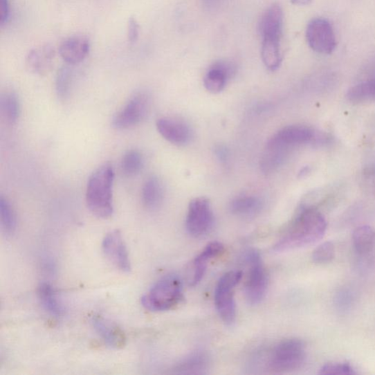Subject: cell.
<instances>
[{"label":"cell","mask_w":375,"mask_h":375,"mask_svg":"<svg viewBox=\"0 0 375 375\" xmlns=\"http://www.w3.org/2000/svg\"><path fill=\"white\" fill-rule=\"evenodd\" d=\"M264 208L262 200L253 196H240L232 200L230 210L232 214L244 219L257 217Z\"/></svg>","instance_id":"d6986e66"},{"label":"cell","mask_w":375,"mask_h":375,"mask_svg":"<svg viewBox=\"0 0 375 375\" xmlns=\"http://www.w3.org/2000/svg\"><path fill=\"white\" fill-rule=\"evenodd\" d=\"M214 223V212L209 200L205 197H197L192 200L188 209L185 221L188 232L199 239L210 232Z\"/></svg>","instance_id":"52a82bcc"},{"label":"cell","mask_w":375,"mask_h":375,"mask_svg":"<svg viewBox=\"0 0 375 375\" xmlns=\"http://www.w3.org/2000/svg\"><path fill=\"white\" fill-rule=\"evenodd\" d=\"M103 253L117 268L124 273L131 270V261L126 244L119 230L109 232L102 243Z\"/></svg>","instance_id":"8fae6325"},{"label":"cell","mask_w":375,"mask_h":375,"mask_svg":"<svg viewBox=\"0 0 375 375\" xmlns=\"http://www.w3.org/2000/svg\"><path fill=\"white\" fill-rule=\"evenodd\" d=\"M165 191L161 181L155 176L149 178L144 184L142 198L145 207L156 210L163 202Z\"/></svg>","instance_id":"ffe728a7"},{"label":"cell","mask_w":375,"mask_h":375,"mask_svg":"<svg viewBox=\"0 0 375 375\" xmlns=\"http://www.w3.org/2000/svg\"><path fill=\"white\" fill-rule=\"evenodd\" d=\"M1 110L8 122L12 124L17 121L20 115V102L15 92H7L2 96Z\"/></svg>","instance_id":"d4e9b609"},{"label":"cell","mask_w":375,"mask_h":375,"mask_svg":"<svg viewBox=\"0 0 375 375\" xmlns=\"http://www.w3.org/2000/svg\"><path fill=\"white\" fill-rule=\"evenodd\" d=\"M115 172L109 165L95 171L87 183L86 203L92 214L100 219L113 214V184Z\"/></svg>","instance_id":"7a4b0ae2"},{"label":"cell","mask_w":375,"mask_h":375,"mask_svg":"<svg viewBox=\"0 0 375 375\" xmlns=\"http://www.w3.org/2000/svg\"><path fill=\"white\" fill-rule=\"evenodd\" d=\"M313 0H291V3L295 6H306L310 5Z\"/></svg>","instance_id":"d590c367"},{"label":"cell","mask_w":375,"mask_h":375,"mask_svg":"<svg viewBox=\"0 0 375 375\" xmlns=\"http://www.w3.org/2000/svg\"><path fill=\"white\" fill-rule=\"evenodd\" d=\"M315 139L316 134L313 129L302 125H295L283 128L275 134L268 142L266 147L287 152L293 146L308 143Z\"/></svg>","instance_id":"30bf717a"},{"label":"cell","mask_w":375,"mask_h":375,"mask_svg":"<svg viewBox=\"0 0 375 375\" xmlns=\"http://www.w3.org/2000/svg\"><path fill=\"white\" fill-rule=\"evenodd\" d=\"M306 37L309 47L319 54L330 55L336 46L333 29L324 19L311 20L307 25Z\"/></svg>","instance_id":"ba28073f"},{"label":"cell","mask_w":375,"mask_h":375,"mask_svg":"<svg viewBox=\"0 0 375 375\" xmlns=\"http://www.w3.org/2000/svg\"><path fill=\"white\" fill-rule=\"evenodd\" d=\"M149 102L145 93L131 97L111 121V127L117 130L128 129L138 125L146 116Z\"/></svg>","instance_id":"9c48e42d"},{"label":"cell","mask_w":375,"mask_h":375,"mask_svg":"<svg viewBox=\"0 0 375 375\" xmlns=\"http://www.w3.org/2000/svg\"><path fill=\"white\" fill-rule=\"evenodd\" d=\"M286 151L277 148L266 147V153L260 161L262 172L268 174L277 170L284 161Z\"/></svg>","instance_id":"484cf974"},{"label":"cell","mask_w":375,"mask_h":375,"mask_svg":"<svg viewBox=\"0 0 375 375\" xmlns=\"http://www.w3.org/2000/svg\"><path fill=\"white\" fill-rule=\"evenodd\" d=\"M39 297L43 307L50 315L58 318L64 313V309L58 302L56 293L53 287L43 283L39 289Z\"/></svg>","instance_id":"7402d4cb"},{"label":"cell","mask_w":375,"mask_h":375,"mask_svg":"<svg viewBox=\"0 0 375 375\" xmlns=\"http://www.w3.org/2000/svg\"><path fill=\"white\" fill-rule=\"evenodd\" d=\"M203 1L209 6H214L217 0H203Z\"/></svg>","instance_id":"8d00e7d4"},{"label":"cell","mask_w":375,"mask_h":375,"mask_svg":"<svg viewBox=\"0 0 375 375\" xmlns=\"http://www.w3.org/2000/svg\"><path fill=\"white\" fill-rule=\"evenodd\" d=\"M0 219L6 233L10 235L15 232L17 225L15 211L3 196L0 198Z\"/></svg>","instance_id":"f546056e"},{"label":"cell","mask_w":375,"mask_h":375,"mask_svg":"<svg viewBox=\"0 0 375 375\" xmlns=\"http://www.w3.org/2000/svg\"><path fill=\"white\" fill-rule=\"evenodd\" d=\"M335 249L331 242H324L315 249L312 259L318 264H327L334 258Z\"/></svg>","instance_id":"4dcf8cb0"},{"label":"cell","mask_w":375,"mask_h":375,"mask_svg":"<svg viewBox=\"0 0 375 375\" xmlns=\"http://www.w3.org/2000/svg\"><path fill=\"white\" fill-rule=\"evenodd\" d=\"M261 57L264 64L269 70L276 71L280 68L282 62L280 40L262 39Z\"/></svg>","instance_id":"44dd1931"},{"label":"cell","mask_w":375,"mask_h":375,"mask_svg":"<svg viewBox=\"0 0 375 375\" xmlns=\"http://www.w3.org/2000/svg\"><path fill=\"white\" fill-rule=\"evenodd\" d=\"M347 98L349 102L356 104L375 101V80L352 86L347 93Z\"/></svg>","instance_id":"cb8c5ba5"},{"label":"cell","mask_w":375,"mask_h":375,"mask_svg":"<svg viewBox=\"0 0 375 375\" xmlns=\"http://www.w3.org/2000/svg\"><path fill=\"white\" fill-rule=\"evenodd\" d=\"M243 277L241 271H230L220 278L214 293V302L218 313L225 324L231 326L236 320L235 301V287Z\"/></svg>","instance_id":"8992f818"},{"label":"cell","mask_w":375,"mask_h":375,"mask_svg":"<svg viewBox=\"0 0 375 375\" xmlns=\"http://www.w3.org/2000/svg\"><path fill=\"white\" fill-rule=\"evenodd\" d=\"M143 167V157L135 149L125 154L121 161V170L127 176H134L138 174Z\"/></svg>","instance_id":"83f0119b"},{"label":"cell","mask_w":375,"mask_h":375,"mask_svg":"<svg viewBox=\"0 0 375 375\" xmlns=\"http://www.w3.org/2000/svg\"><path fill=\"white\" fill-rule=\"evenodd\" d=\"M158 133L168 142L178 145L189 143L192 138V131L187 125L172 118H161L156 122Z\"/></svg>","instance_id":"5bb4252c"},{"label":"cell","mask_w":375,"mask_h":375,"mask_svg":"<svg viewBox=\"0 0 375 375\" xmlns=\"http://www.w3.org/2000/svg\"><path fill=\"white\" fill-rule=\"evenodd\" d=\"M305 358L306 349L302 341L286 340L273 348L269 356L268 367L275 372H291L301 368Z\"/></svg>","instance_id":"277c9868"},{"label":"cell","mask_w":375,"mask_h":375,"mask_svg":"<svg viewBox=\"0 0 375 375\" xmlns=\"http://www.w3.org/2000/svg\"><path fill=\"white\" fill-rule=\"evenodd\" d=\"M207 365V357L203 354H196L183 360L176 370L179 374L203 373Z\"/></svg>","instance_id":"4316f807"},{"label":"cell","mask_w":375,"mask_h":375,"mask_svg":"<svg viewBox=\"0 0 375 375\" xmlns=\"http://www.w3.org/2000/svg\"><path fill=\"white\" fill-rule=\"evenodd\" d=\"M224 251L223 245L219 242L209 244L193 261L192 277L190 285L196 286L203 280L208 264L214 258L221 255Z\"/></svg>","instance_id":"e0dca14e"},{"label":"cell","mask_w":375,"mask_h":375,"mask_svg":"<svg viewBox=\"0 0 375 375\" xmlns=\"http://www.w3.org/2000/svg\"><path fill=\"white\" fill-rule=\"evenodd\" d=\"M375 242V233L369 226H360L353 233V243L356 251L361 255L372 252Z\"/></svg>","instance_id":"603a6c76"},{"label":"cell","mask_w":375,"mask_h":375,"mask_svg":"<svg viewBox=\"0 0 375 375\" xmlns=\"http://www.w3.org/2000/svg\"><path fill=\"white\" fill-rule=\"evenodd\" d=\"M215 154L219 161L225 162L229 156L228 149L223 145H218L215 147Z\"/></svg>","instance_id":"e575fe53"},{"label":"cell","mask_w":375,"mask_h":375,"mask_svg":"<svg viewBox=\"0 0 375 375\" xmlns=\"http://www.w3.org/2000/svg\"><path fill=\"white\" fill-rule=\"evenodd\" d=\"M140 35V25L136 19L131 17L127 24V37L130 44H134L138 41Z\"/></svg>","instance_id":"d6a6232c"},{"label":"cell","mask_w":375,"mask_h":375,"mask_svg":"<svg viewBox=\"0 0 375 375\" xmlns=\"http://www.w3.org/2000/svg\"><path fill=\"white\" fill-rule=\"evenodd\" d=\"M320 374H355L354 369L347 363L332 362L323 365L320 369Z\"/></svg>","instance_id":"1f68e13d"},{"label":"cell","mask_w":375,"mask_h":375,"mask_svg":"<svg viewBox=\"0 0 375 375\" xmlns=\"http://www.w3.org/2000/svg\"><path fill=\"white\" fill-rule=\"evenodd\" d=\"M55 57V50L53 46L42 45L34 48L28 53L26 64L31 72L42 75L51 68Z\"/></svg>","instance_id":"2e32d148"},{"label":"cell","mask_w":375,"mask_h":375,"mask_svg":"<svg viewBox=\"0 0 375 375\" xmlns=\"http://www.w3.org/2000/svg\"><path fill=\"white\" fill-rule=\"evenodd\" d=\"M96 333L111 348H121L126 344V336L113 324L99 316H93L91 320Z\"/></svg>","instance_id":"ac0fdd59"},{"label":"cell","mask_w":375,"mask_h":375,"mask_svg":"<svg viewBox=\"0 0 375 375\" xmlns=\"http://www.w3.org/2000/svg\"><path fill=\"white\" fill-rule=\"evenodd\" d=\"M283 10L279 4L270 6L262 15L259 30L262 39L280 40L283 30Z\"/></svg>","instance_id":"9a60e30c"},{"label":"cell","mask_w":375,"mask_h":375,"mask_svg":"<svg viewBox=\"0 0 375 375\" xmlns=\"http://www.w3.org/2000/svg\"><path fill=\"white\" fill-rule=\"evenodd\" d=\"M69 66L68 64L61 67L56 77V92L58 98L62 101H64L69 95L73 80V70Z\"/></svg>","instance_id":"f1b7e54d"},{"label":"cell","mask_w":375,"mask_h":375,"mask_svg":"<svg viewBox=\"0 0 375 375\" xmlns=\"http://www.w3.org/2000/svg\"><path fill=\"white\" fill-rule=\"evenodd\" d=\"M235 72L236 68L232 62L226 60L216 62L205 74L204 78L205 89L212 93H220Z\"/></svg>","instance_id":"7c38bea8"},{"label":"cell","mask_w":375,"mask_h":375,"mask_svg":"<svg viewBox=\"0 0 375 375\" xmlns=\"http://www.w3.org/2000/svg\"><path fill=\"white\" fill-rule=\"evenodd\" d=\"M10 15V0H0V25L8 23Z\"/></svg>","instance_id":"836d02e7"},{"label":"cell","mask_w":375,"mask_h":375,"mask_svg":"<svg viewBox=\"0 0 375 375\" xmlns=\"http://www.w3.org/2000/svg\"><path fill=\"white\" fill-rule=\"evenodd\" d=\"M91 49V42L87 37L82 35H74L62 42L59 53L67 64L73 66L80 64Z\"/></svg>","instance_id":"4fadbf2b"},{"label":"cell","mask_w":375,"mask_h":375,"mask_svg":"<svg viewBox=\"0 0 375 375\" xmlns=\"http://www.w3.org/2000/svg\"><path fill=\"white\" fill-rule=\"evenodd\" d=\"M327 222L314 208H302L289 225L272 252L281 253L313 244L322 239Z\"/></svg>","instance_id":"6da1fadb"},{"label":"cell","mask_w":375,"mask_h":375,"mask_svg":"<svg viewBox=\"0 0 375 375\" xmlns=\"http://www.w3.org/2000/svg\"><path fill=\"white\" fill-rule=\"evenodd\" d=\"M245 259L250 267L245 284V297L250 305L255 306L260 304L266 295L268 276L260 255L256 250H249Z\"/></svg>","instance_id":"5b68a950"},{"label":"cell","mask_w":375,"mask_h":375,"mask_svg":"<svg viewBox=\"0 0 375 375\" xmlns=\"http://www.w3.org/2000/svg\"><path fill=\"white\" fill-rule=\"evenodd\" d=\"M183 299V284L176 275L158 281L143 297V306L152 311H165L177 307Z\"/></svg>","instance_id":"3957f363"}]
</instances>
